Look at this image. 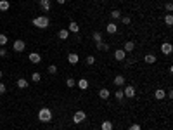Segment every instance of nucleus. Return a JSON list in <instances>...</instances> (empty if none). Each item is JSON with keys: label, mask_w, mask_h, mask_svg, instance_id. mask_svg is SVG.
Here are the masks:
<instances>
[{"label": "nucleus", "mask_w": 173, "mask_h": 130, "mask_svg": "<svg viewBox=\"0 0 173 130\" xmlns=\"http://www.w3.org/2000/svg\"><path fill=\"white\" fill-rule=\"evenodd\" d=\"M121 23H123V24H130V23H132V19L128 18V16H121Z\"/></svg>", "instance_id": "nucleus-33"}, {"label": "nucleus", "mask_w": 173, "mask_h": 130, "mask_svg": "<svg viewBox=\"0 0 173 130\" xmlns=\"http://www.w3.org/2000/svg\"><path fill=\"white\" fill-rule=\"evenodd\" d=\"M24 47H26L24 40H16V42L12 43V49H14V52H23V50H24Z\"/></svg>", "instance_id": "nucleus-6"}, {"label": "nucleus", "mask_w": 173, "mask_h": 130, "mask_svg": "<svg viewBox=\"0 0 173 130\" xmlns=\"http://www.w3.org/2000/svg\"><path fill=\"white\" fill-rule=\"evenodd\" d=\"M123 94H125V97L133 99V97H135V87H133V85H126V87L123 89Z\"/></svg>", "instance_id": "nucleus-5"}, {"label": "nucleus", "mask_w": 173, "mask_h": 130, "mask_svg": "<svg viewBox=\"0 0 173 130\" xmlns=\"http://www.w3.org/2000/svg\"><path fill=\"white\" fill-rule=\"evenodd\" d=\"M5 90H7V89H5V85H4V83H0V94H5Z\"/></svg>", "instance_id": "nucleus-38"}, {"label": "nucleus", "mask_w": 173, "mask_h": 130, "mask_svg": "<svg viewBox=\"0 0 173 130\" xmlns=\"http://www.w3.org/2000/svg\"><path fill=\"white\" fill-rule=\"evenodd\" d=\"M76 85L80 87V90H87L88 89V80H85V78H80L76 82Z\"/></svg>", "instance_id": "nucleus-13"}, {"label": "nucleus", "mask_w": 173, "mask_h": 130, "mask_svg": "<svg viewBox=\"0 0 173 130\" xmlns=\"http://www.w3.org/2000/svg\"><path fill=\"white\" fill-rule=\"evenodd\" d=\"M144 61H145L147 64H154V63H156V56H154V54H147V56L144 57Z\"/></svg>", "instance_id": "nucleus-22"}, {"label": "nucleus", "mask_w": 173, "mask_h": 130, "mask_svg": "<svg viewBox=\"0 0 173 130\" xmlns=\"http://www.w3.org/2000/svg\"><path fill=\"white\" fill-rule=\"evenodd\" d=\"M7 56V49L5 47H0V57H5Z\"/></svg>", "instance_id": "nucleus-35"}, {"label": "nucleus", "mask_w": 173, "mask_h": 130, "mask_svg": "<svg viewBox=\"0 0 173 130\" xmlns=\"http://www.w3.org/2000/svg\"><path fill=\"white\" fill-rule=\"evenodd\" d=\"M165 11H166L168 14H172V11H173V4H172V2H168V4L165 5Z\"/></svg>", "instance_id": "nucleus-32"}, {"label": "nucleus", "mask_w": 173, "mask_h": 130, "mask_svg": "<svg viewBox=\"0 0 173 130\" xmlns=\"http://www.w3.org/2000/svg\"><path fill=\"white\" fill-rule=\"evenodd\" d=\"M92 130H99V129H92Z\"/></svg>", "instance_id": "nucleus-42"}, {"label": "nucleus", "mask_w": 173, "mask_h": 130, "mask_svg": "<svg viewBox=\"0 0 173 130\" xmlns=\"http://www.w3.org/2000/svg\"><path fill=\"white\" fill-rule=\"evenodd\" d=\"M66 85H68L69 89H73V87H76V80H75V78H68V80H66Z\"/></svg>", "instance_id": "nucleus-26"}, {"label": "nucleus", "mask_w": 173, "mask_h": 130, "mask_svg": "<svg viewBox=\"0 0 173 130\" xmlns=\"http://www.w3.org/2000/svg\"><path fill=\"white\" fill-rule=\"evenodd\" d=\"M38 121H42V123L52 121V109L50 108H42L38 111Z\"/></svg>", "instance_id": "nucleus-2"}, {"label": "nucleus", "mask_w": 173, "mask_h": 130, "mask_svg": "<svg viewBox=\"0 0 173 130\" xmlns=\"http://www.w3.org/2000/svg\"><path fill=\"white\" fill-rule=\"evenodd\" d=\"M2 76H4V73H2V70H0V78H2Z\"/></svg>", "instance_id": "nucleus-41"}, {"label": "nucleus", "mask_w": 173, "mask_h": 130, "mask_svg": "<svg viewBox=\"0 0 173 130\" xmlns=\"http://www.w3.org/2000/svg\"><path fill=\"white\" fill-rule=\"evenodd\" d=\"M125 63H126V66H132L135 63V59H132V57H130V59H125Z\"/></svg>", "instance_id": "nucleus-37"}, {"label": "nucleus", "mask_w": 173, "mask_h": 130, "mask_svg": "<svg viewBox=\"0 0 173 130\" xmlns=\"http://www.w3.org/2000/svg\"><path fill=\"white\" fill-rule=\"evenodd\" d=\"M28 59H30V63H33V64H38L40 61H42V56H40L38 52H31V54L28 56Z\"/></svg>", "instance_id": "nucleus-11"}, {"label": "nucleus", "mask_w": 173, "mask_h": 130, "mask_svg": "<svg viewBox=\"0 0 173 130\" xmlns=\"http://www.w3.org/2000/svg\"><path fill=\"white\" fill-rule=\"evenodd\" d=\"M161 52H163L165 56H170L173 52V45L170 42H163V43H161Z\"/></svg>", "instance_id": "nucleus-4"}, {"label": "nucleus", "mask_w": 173, "mask_h": 130, "mask_svg": "<svg viewBox=\"0 0 173 130\" xmlns=\"http://www.w3.org/2000/svg\"><path fill=\"white\" fill-rule=\"evenodd\" d=\"M116 31H118V26H116L114 23H107V33L109 35H114Z\"/></svg>", "instance_id": "nucleus-18"}, {"label": "nucleus", "mask_w": 173, "mask_h": 130, "mask_svg": "<svg viewBox=\"0 0 173 130\" xmlns=\"http://www.w3.org/2000/svg\"><path fill=\"white\" fill-rule=\"evenodd\" d=\"M57 37L61 38V40H68V38H69V31H68V30H59Z\"/></svg>", "instance_id": "nucleus-19"}, {"label": "nucleus", "mask_w": 173, "mask_h": 130, "mask_svg": "<svg viewBox=\"0 0 173 130\" xmlns=\"http://www.w3.org/2000/svg\"><path fill=\"white\" fill-rule=\"evenodd\" d=\"M92 37H94V40H95V43L97 42H102V33H100V31H94Z\"/></svg>", "instance_id": "nucleus-29"}, {"label": "nucleus", "mask_w": 173, "mask_h": 130, "mask_svg": "<svg viewBox=\"0 0 173 130\" xmlns=\"http://www.w3.org/2000/svg\"><path fill=\"white\" fill-rule=\"evenodd\" d=\"M31 80H33V82H37V83H38L40 80H42V75H40V73H37V71H35V73L31 75Z\"/></svg>", "instance_id": "nucleus-31"}, {"label": "nucleus", "mask_w": 173, "mask_h": 130, "mask_svg": "<svg viewBox=\"0 0 173 130\" xmlns=\"http://www.w3.org/2000/svg\"><path fill=\"white\" fill-rule=\"evenodd\" d=\"M123 50H125V52H133V50H135V42H133V40L126 42V43H125V47H123Z\"/></svg>", "instance_id": "nucleus-14"}, {"label": "nucleus", "mask_w": 173, "mask_h": 130, "mask_svg": "<svg viewBox=\"0 0 173 130\" xmlns=\"http://www.w3.org/2000/svg\"><path fill=\"white\" fill-rule=\"evenodd\" d=\"M47 71H49L50 75H56L57 73V66H56V64H50V66L47 68Z\"/></svg>", "instance_id": "nucleus-30"}, {"label": "nucleus", "mask_w": 173, "mask_h": 130, "mask_svg": "<svg viewBox=\"0 0 173 130\" xmlns=\"http://www.w3.org/2000/svg\"><path fill=\"white\" fill-rule=\"evenodd\" d=\"M31 24L37 26V28H40V30H45V28H49L50 19H49V16H38V18H35L31 21Z\"/></svg>", "instance_id": "nucleus-1"}, {"label": "nucleus", "mask_w": 173, "mask_h": 130, "mask_svg": "<svg viewBox=\"0 0 173 130\" xmlns=\"http://www.w3.org/2000/svg\"><path fill=\"white\" fill-rule=\"evenodd\" d=\"M16 83H18V87H19V89H28V80H24V78H19Z\"/></svg>", "instance_id": "nucleus-24"}, {"label": "nucleus", "mask_w": 173, "mask_h": 130, "mask_svg": "<svg viewBox=\"0 0 173 130\" xmlns=\"http://www.w3.org/2000/svg\"><path fill=\"white\" fill-rule=\"evenodd\" d=\"M9 42V38H7V35H4V33H0V47H4L5 43Z\"/></svg>", "instance_id": "nucleus-28"}, {"label": "nucleus", "mask_w": 173, "mask_h": 130, "mask_svg": "<svg viewBox=\"0 0 173 130\" xmlns=\"http://www.w3.org/2000/svg\"><path fill=\"white\" fill-rule=\"evenodd\" d=\"M99 97L104 99V101H107V99L111 97V92H109L107 89H100V90H99Z\"/></svg>", "instance_id": "nucleus-15"}, {"label": "nucleus", "mask_w": 173, "mask_h": 130, "mask_svg": "<svg viewBox=\"0 0 173 130\" xmlns=\"http://www.w3.org/2000/svg\"><path fill=\"white\" fill-rule=\"evenodd\" d=\"M154 97H156L157 101L165 99V97H166V90H163V89H156V90H154Z\"/></svg>", "instance_id": "nucleus-12"}, {"label": "nucleus", "mask_w": 173, "mask_h": 130, "mask_svg": "<svg viewBox=\"0 0 173 130\" xmlns=\"http://www.w3.org/2000/svg\"><path fill=\"white\" fill-rule=\"evenodd\" d=\"M128 130H140V125H138V123H133V125H130Z\"/></svg>", "instance_id": "nucleus-36"}, {"label": "nucleus", "mask_w": 173, "mask_h": 130, "mask_svg": "<svg viewBox=\"0 0 173 130\" xmlns=\"http://www.w3.org/2000/svg\"><path fill=\"white\" fill-rule=\"evenodd\" d=\"M114 59L116 61H119V63H123V61L126 59V52H125L123 49H116L114 50Z\"/></svg>", "instance_id": "nucleus-7"}, {"label": "nucleus", "mask_w": 173, "mask_h": 130, "mask_svg": "<svg viewBox=\"0 0 173 130\" xmlns=\"http://www.w3.org/2000/svg\"><path fill=\"white\" fill-rule=\"evenodd\" d=\"M114 97L118 99V101H123V99H125V94H123V90H121V87H118V90L114 92Z\"/></svg>", "instance_id": "nucleus-25"}, {"label": "nucleus", "mask_w": 173, "mask_h": 130, "mask_svg": "<svg viewBox=\"0 0 173 130\" xmlns=\"http://www.w3.org/2000/svg\"><path fill=\"white\" fill-rule=\"evenodd\" d=\"M166 97H168V99H172V97H173V92H172V90H168V92H166Z\"/></svg>", "instance_id": "nucleus-39"}, {"label": "nucleus", "mask_w": 173, "mask_h": 130, "mask_svg": "<svg viewBox=\"0 0 173 130\" xmlns=\"http://www.w3.org/2000/svg\"><path fill=\"white\" fill-rule=\"evenodd\" d=\"M165 24H166L168 28H172L173 26V16L172 14H166V16H165Z\"/></svg>", "instance_id": "nucleus-21"}, {"label": "nucleus", "mask_w": 173, "mask_h": 130, "mask_svg": "<svg viewBox=\"0 0 173 130\" xmlns=\"http://www.w3.org/2000/svg\"><path fill=\"white\" fill-rule=\"evenodd\" d=\"M57 4H61V5H64V4H66V0H57Z\"/></svg>", "instance_id": "nucleus-40"}, {"label": "nucleus", "mask_w": 173, "mask_h": 130, "mask_svg": "<svg viewBox=\"0 0 173 130\" xmlns=\"http://www.w3.org/2000/svg\"><path fill=\"white\" fill-rule=\"evenodd\" d=\"M40 9L43 12H50L52 7H50V0H40Z\"/></svg>", "instance_id": "nucleus-8"}, {"label": "nucleus", "mask_w": 173, "mask_h": 130, "mask_svg": "<svg viewBox=\"0 0 173 130\" xmlns=\"http://www.w3.org/2000/svg\"><path fill=\"white\" fill-rule=\"evenodd\" d=\"M111 18H113V19H119V18H121V11H118V9L111 11Z\"/></svg>", "instance_id": "nucleus-27"}, {"label": "nucleus", "mask_w": 173, "mask_h": 130, "mask_svg": "<svg viewBox=\"0 0 173 130\" xmlns=\"http://www.w3.org/2000/svg\"><path fill=\"white\" fill-rule=\"evenodd\" d=\"M97 50H109V43H104V42H97Z\"/></svg>", "instance_id": "nucleus-23"}, {"label": "nucleus", "mask_w": 173, "mask_h": 130, "mask_svg": "<svg viewBox=\"0 0 173 130\" xmlns=\"http://www.w3.org/2000/svg\"><path fill=\"white\" fill-rule=\"evenodd\" d=\"M68 31L69 33H80V24H78L76 21H71L69 26H68Z\"/></svg>", "instance_id": "nucleus-10"}, {"label": "nucleus", "mask_w": 173, "mask_h": 130, "mask_svg": "<svg viewBox=\"0 0 173 130\" xmlns=\"http://www.w3.org/2000/svg\"><path fill=\"white\" fill-rule=\"evenodd\" d=\"M94 63H95V57H94V56H88V57H87V64H88V66H92Z\"/></svg>", "instance_id": "nucleus-34"}, {"label": "nucleus", "mask_w": 173, "mask_h": 130, "mask_svg": "<svg viewBox=\"0 0 173 130\" xmlns=\"http://www.w3.org/2000/svg\"><path fill=\"white\" fill-rule=\"evenodd\" d=\"M68 61H69V64H76L78 61H80V56H78L76 52H71V54L68 56Z\"/></svg>", "instance_id": "nucleus-16"}, {"label": "nucleus", "mask_w": 173, "mask_h": 130, "mask_svg": "<svg viewBox=\"0 0 173 130\" xmlns=\"http://www.w3.org/2000/svg\"><path fill=\"white\" fill-rule=\"evenodd\" d=\"M85 120H87V113L81 111V109H80V111H76L75 114H73V123H76V125L83 123Z\"/></svg>", "instance_id": "nucleus-3"}, {"label": "nucleus", "mask_w": 173, "mask_h": 130, "mask_svg": "<svg viewBox=\"0 0 173 130\" xmlns=\"http://www.w3.org/2000/svg\"><path fill=\"white\" fill-rule=\"evenodd\" d=\"M9 9H11L9 0H0V11H2V12H5V11H9Z\"/></svg>", "instance_id": "nucleus-17"}, {"label": "nucleus", "mask_w": 173, "mask_h": 130, "mask_svg": "<svg viewBox=\"0 0 173 130\" xmlns=\"http://www.w3.org/2000/svg\"><path fill=\"white\" fill-rule=\"evenodd\" d=\"M113 83H114L116 87H123V85L126 83V78H125L123 75H118V76H116L114 80H113Z\"/></svg>", "instance_id": "nucleus-9"}, {"label": "nucleus", "mask_w": 173, "mask_h": 130, "mask_svg": "<svg viewBox=\"0 0 173 130\" xmlns=\"http://www.w3.org/2000/svg\"><path fill=\"white\" fill-rule=\"evenodd\" d=\"M99 130H113V121H102V125H100V129Z\"/></svg>", "instance_id": "nucleus-20"}]
</instances>
